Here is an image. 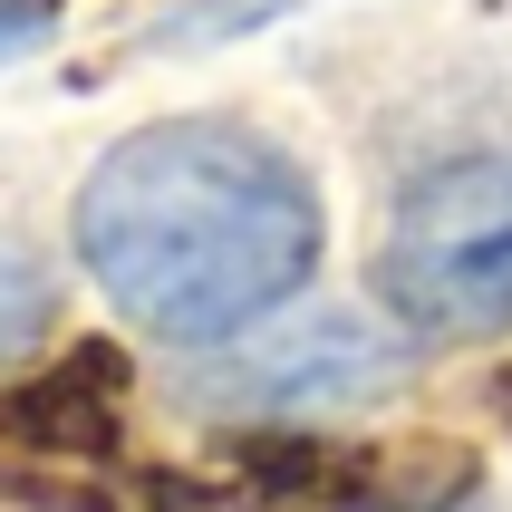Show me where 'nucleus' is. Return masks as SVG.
I'll return each mask as SVG.
<instances>
[{
	"instance_id": "1",
	"label": "nucleus",
	"mask_w": 512,
	"mask_h": 512,
	"mask_svg": "<svg viewBox=\"0 0 512 512\" xmlns=\"http://www.w3.org/2000/svg\"><path fill=\"white\" fill-rule=\"evenodd\" d=\"M68 232L116 319L165 348H213L310 281L319 184L232 116H165L87 165Z\"/></svg>"
},
{
	"instance_id": "2",
	"label": "nucleus",
	"mask_w": 512,
	"mask_h": 512,
	"mask_svg": "<svg viewBox=\"0 0 512 512\" xmlns=\"http://www.w3.org/2000/svg\"><path fill=\"white\" fill-rule=\"evenodd\" d=\"M406 339H416L406 319L387 329L377 310H348V300H281L271 319L184 358V406L232 416V426L348 416V406H377L406 377Z\"/></svg>"
},
{
	"instance_id": "3",
	"label": "nucleus",
	"mask_w": 512,
	"mask_h": 512,
	"mask_svg": "<svg viewBox=\"0 0 512 512\" xmlns=\"http://www.w3.org/2000/svg\"><path fill=\"white\" fill-rule=\"evenodd\" d=\"M377 290L416 339H503L512 329V145L435 165L387 223Z\"/></svg>"
},
{
	"instance_id": "4",
	"label": "nucleus",
	"mask_w": 512,
	"mask_h": 512,
	"mask_svg": "<svg viewBox=\"0 0 512 512\" xmlns=\"http://www.w3.org/2000/svg\"><path fill=\"white\" fill-rule=\"evenodd\" d=\"M126 435V358L107 339H78L68 358H49L39 377L0 387V445L49 464H97Z\"/></svg>"
},
{
	"instance_id": "5",
	"label": "nucleus",
	"mask_w": 512,
	"mask_h": 512,
	"mask_svg": "<svg viewBox=\"0 0 512 512\" xmlns=\"http://www.w3.org/2000/svg\"><path fill=\"white\" fill-rule=\"evenodd\" d=\"M49 319H58V290H49V271H39V252L0 232V368H10L20 348L49 339Z\"/></svg>"
},
{
	"instance_id": "6",
	"label": "nucleus",
	"mask_w": 512,
	"mask_h": 512,
	"mask_svg": "<svg viewBox=\"0 0 512 512\" xmlns=\"http://www.w3.org/2000/svg\"><path fill=\"white\" fill-rule=\"evenodd\" d=\"M271 10H290V0H203V10H174V20H155V29H145V49L223 39V29H252V20H271Z\"/></svg>"
},
{
	"instance_id": "7",
	"label": "nucleus",
	"mask_w": 512,
	"mask_h": 512,
	"mask_svg": "<svg viewBox=\"0 0 512 512\" xmlns=\"http://www.w3.org/2000/svg\"><path fill=\"white\" fill-rule=\"evenodd\" d=\"M29 39H49V0H0V58H20Z\"/></svg>"
},
{
	"instance_id": "8",
	"label": "nucleus",
	"mask_w": 512,
	"mask_h": 512,
	"mask_svg": "<svg viewBox=\"0 0 512 512\" xmlns=\"http://www.w3.org/2000/svg\"><path fill=\"white\" fill-rule=\"evenodd\" d=\"M406 512H493V493H474V484H455V493H435V503H406Z\"/></svg>"
}]
</instances>
